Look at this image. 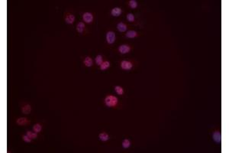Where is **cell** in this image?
Instances as JSON below:
<instances>
[{"label": "cell", "instance_id": "cell-1", "mask_svg": "<svg viewBox=\"0 0 229 153\" xmlns=\"http://www.w3.org/2000/svg\"><path fill=\"white\" fill-rule=\"evenodd\" d=\"M104 102L108 107H114L118 103V99L113 95H109L105 98Z\"/></svg>", "mask_w": 229, "mask_h": 153}, {"label": "cell", "instance_id": "cell-2", "mask_svg": "<svg viewBox=\"0 0 229 153\" xmlns=\"http://www.w3.org/2000/svg\"><path fill=\"white\" fill-rule=\"evenodd\" d=\"M116 39V35L115 33L112 31H109L106 33V41L109 45H112L114 43Z\"/></svg>", "mask_w": 229, "mask_h": 153}, {"label": "cell", "instance_id": "cell-3", "mask_svg": "<svg viewBox=\"0 0 229 153\" xmlns=\"http://www.w3.org/2000/svg\"><path fill=\"white\" fill-rule=\"evenodd\" d=\"M121 68L123 70H131L133 68V64L128 61H122L121 62Z\"/></svg>", "mask_w": 229, "mask_h": 153}, {"label": "cell", "instance_id": "cell-4", "mask_svg": "<svg viewBox=\"0 0 229 153\" xmlns=\"http://www.w3.org/2000/svg\"><path fill=\"white\" fill-rule=\"evenodd\" d=\"M83 21H85L86 23H92L93 21V15L92 13L90 12H85L83 15Z\"/></svg>", "mask_w": 229, "mask_h": 153}, {"label": "cell", "instance_id": "cell-5", "mask_svg": "<svg viewBox=\"0 0 229 153\" xmlns=\"http://www.w3.org/2000/svg\"><path fill=\"white\" fill-rule=\"evenodd\" d=\"M131 50V48L128 45H120L118 48V51L122 54L129 53Z\"/></svg>", "mask_w": 229, "mask_h": 153}, {"label": "cell", "instance_id": "cell-6", "mask_svg": "<svg viewBox=\"0 0 229 153\" xmlns=\"http://www.w3.org/2000/svg\"><path fill=\"white\" fill-rule=\"evenodd\" d=\"M212 139L216 143H221L222 142V133L219 131H215L212 134Z\"/></svg>", "mask_w": 229, "mask_h": 153}, {"label": "cell", "instance_id": "cell-7", "mask_svg": "<svg viewBox=\"0 0 229 153\" xmlns=\"http://www.w3.org/2000/svg\"><path fill=\"white\" fill-rule=\"evenodd\" d=\"M75 18H76V17H75V15H74L68 13V14H66V18H65V21H66V24L71 25V24H73V23L74 22Z\"/></svg>", "mask_w": 229, "mask_h": 153}, {"label": "cell", "instance_id": "cell-8", "mask_svg": "<svg viewBox=\"0 0 229 153\" xmlns=\"http://www.w3.org/2000/svg\"><path fill=\"white\" fill-rule=\"evenodd\" d=\"M122 12V10L121 8H118V7H114L112 9L111 11V14L112 16L114 17H118Z\"/></svg>", "mask_w": 229, "mask_h": 153}, {"label": "cell", "instance_id": "cell-9", "mask_svg": "<svg viewBox=\"0 0 229 153\" xmlns=\"http://www.w3.org/2000/svg\"><path fill=\"white\" fill-rule=\"evenodd\" d=\"M16 123H17V124H18L20 126H22V125H26V124L30 123V121L25 117H21V118H19V119H17Z\"/></svg>", "mask_w": 229, "mask_h": 153}, {"label": "cell", "instance_id": "cell-10", "mask_svg": "<svg viewBox=\"0 0 229 153\" xmlns=\"http://www.w3.org/2000/svg\"><path fill=\"white\" fill-rule=\"evenodd\" d=\"M117 29L120 31V32H124L127 31L128 29V26L126 24L123 23V22H119L117 25Z\"/></svg>", "mask_w": 229, "mask_h": 153}, {"label": "cell", "instance_id": "cell-11", "mask_svg": "<svg viewBox=\"0 0 229 153\" xmlns=\"http://www.w3.org/2000/svg\"><path fill=\"white\" fill-rule=\"evenodd\" d=\"M138 33H137V31H133V30H131V31H128L127 33H126L125 36L127 38H134L137 36H138Z\"/></svg>", "mask_w": 229, "mask_h": 153}, {"label": "cell", "instance_id": "cell-12", "mask_svg": "<svg viewBox=\"0 0 229 153\" xmlns=\"http://www.w3.org/2000/svg\"><path fill=\"white\" fill-rule=\"evenodd\" d=\"M84 29H85V24L83 22H82V21H80V22H79L76 25V31L79 32V34H82L84 31Z\"/></svg>", "mask_w": 229, "mask_h": 153}, {"label": "cell", "instance_id": "cell-13", "mask_svg": "<svg viewBox=\"0 0 229 153\" xmlns=\"http://www.w3.org/2000/svg\"><path fill=\"white\" fill-rule=\"evenodd\" d=\"M83 63H84V64L86 65V67H88V68L92 67V66H93V59H92L90 57H86V58H85V60H84Z\"/></svg>", "mask_w": 229, "mask_h": 153}, {"label": "cell", "instance_id": "cell-14", "mask_svg": "<svg viewBox=\"0 0 229 153\" xmlns=\"http://www.w3.org/2000/svg\"><path fill=\"white\" fill-rule=\"evenodd\" d=\"M21 111H22V113H24V114H29L31 113V107L30 105L26 104V105H25L24 106L22 107Z\"/></svg>", "mask_w": 229, "mask_h": 153}, {"label": "cell", "instance_id": "cell-15", "mask_svg": "<svg viewBox=\"0 0 229 153\" xmlns=\"http://www.w3.org/2000/svg\"><path fill=\"white\" fill-rule=\"evenodd\" d=\"M100 70L101 71H106V69H108L110 67V62L106 61H103L102 64L100 65Z\"/></svg>", "mask_w": 229, "mask_h": 153}, {"label": "cell", "instance_id": "cell-16", "mask_svg": "<svg viewBox=\"0 0 229 153\" xmlns=\"http://www.w3.org/2000/svg\"><path fill=\"white\" fill-rule=\"evenodd\" d=\"M99 138L102 142H106L109 139V136L106 133H102L99 134Z\"/></svg>", "mask_w": 229, "mask_h": 153}, {"label": "cell", "instance_id": "cell-17", "mask_svg": "<svg viewBox=\"0 0 229 153\" xmlns=\"http://www.w3.org/2000/svg\"><path fill=\"white\" fill-rule=\"evenodd\" d=\"M121 145H122V147H123L124 149H128V148H129L130 146H131V142H130V140L128 139H124L123 142H122V143H121Z\"/></svg>", "mask_w": 229, "mask_h": 153}, {"label": "cell", "instance_id": "cell-18", "mask_svg": "<svg viewBox=\"0 0 229 153\" xmlns=\"http://www.w3.org/2000/svg\"><path fill=\"white\" fill-rule=\"evenodd\" d=\"M41 129H42V126L39 123H37V124H34V126H33V130L34 132H35L36 133H38L41 131Z\"/></svg>", "mask_w": 229, "mask_h": 153}, {"label": "cell", "instance_id": "cell-19", "mask_svg": "<svg viewBox=\"0 0 229 153\" xmlns=\"http://www.w3.org/2000/svg\"><path fill=\"white\" fill-rule=\"evenodd\" d=\"M114 90H115L116 93H118V95H123V93H124V89L121 86H114Z\"/></svg>", "mask_w": 229, "mask_h": 153}, {"label": "cell", "instance_id": "cell-20", "mask_svg": "<svg viewBox=\"0 0 229 153\" xmlns=\"http://www.w3.org/2000/svg\"><path fill=\"white\" fill-rule=\"evenodd\" d=\"M102 62H103V61H102V56L100 55V54H99V55H97V56L96 57V63L97 65L100 66V65L102 64Z\"/></svg>", "mask_w": 229, "mask_h": 153}, {"label": "cell", "instance_id": "cell-21", "mask_svg": "<svg viewBox=\"0 0 229 153\" xmlns=\"http://www.w3.org/2000/svg\"><path fill=\"white\" fill-rule=\"evenodd\" d=\"M128 5L131 8H136L137 7V2L135 0H130L128 2Z\"/></svg>", "mask_w": 229, "mask_h": 153}, {"label": "cell", "instance_id": "cell-22", "mask_svg": "<svg viewBox=\"0 0 229 153\" xmlns=\"http://www.w3.org/2000/svg\"><path fill=\"white\" fill-rule=\"evenodd\" d=\"M26 135H28L31 139H36L37 137H38V136H37V133H32V132H31V131H28L27 132V134Z\"/></svg>", "mask_w": 229, "mask_h": 153}, {"label": "cell", "instance_id": "cell-23", "mask_svg": "<svg viewBox=\"0 0 229 153\" xmlns=\"http://www.w3.org/2000/svg\"><path fill=\"white\" fill-rule=\"evenodd\" d=\"M127 20L130 22H134V15L132 13H128L127 15Z\"/></svg>", "mask_w": 229, "mask_h": 153}, {"label": "cell", "instance_id": "cell-24", "mask_svg": "<svg viewBox=\"0 0 229 153\" xmlns=\"http://www.w3.org/2000/svg\"><path fill=\"white\" fill-rule=\"evenodd\" d=\"M22 139H23V140H24L25 142H26V143H31V139L28 135L23 136H22Z\"/></svg>", "mask_w": 229, "mask_h": 153}]
</instances>
